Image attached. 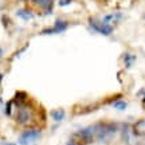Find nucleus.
<instances>
[{"mask_svg": "<svg viewBox=\"0 0 145 145\" xmlns=\"http://www.w3.org/2000/svg\"><path fill=\"white\" fill-rule=\"evenodd\" d=\"M36 112L32 105L28 104L27 101L26 104L18 106L16 109V114H15V121L16 124L22 125V126H31L35 122V117H36Z\"/></svg>", "mask_w": 145, "mask_h": 145, "instance_id": "nucleus-1", "label": "nucleus"}, {"mask_svg": "<svg viewBox=\"0 0 145 145\" xmlns=\"http://www.w3.org/2000/svg\"><path fill=\"white\" fill-rule=\"evenodd\" d=\"M120 129V125L113 121H99L95 122V140L106 141L113 137Z\"/></svg>", "mask_w": 145, "mask_h": 145, "instance_id": "nucleus-2", "label": "nucleus"}, {"mask_svg": "<svg viewBox=\"0 0 145 145\" xmlns=\"http://www.w3.org/2000/svg\"><path fill=\"white\" fill-rule=\"evenodd\" d=\"M72 140L78 142L79 145H86V144H91L94 140H95V124H91L86 126V128H82L78 132L74 133V137Z\"/></svg>", "mask_w": 145, "mask_h": 145, "instance_id": "nucleus-3", "label": "nucleus"}, {"mask_svg": "<svg viewBox=\"0 0 145 145\" xmlns=\"http://www.w3.org/2000/svg\"><path fill=\"white\" fill-rule=\"evenodd\" d=\"M89 28L95 34H99L102 36H110L114 32V27L110 26V24H106L101 19H97V18H89Z\"/></svg>", "mask_w": 145, "mask_h": 145, "instance_id": "nucleus-4", "label": "nucleus"}, {"mask_svg": "<svg viewBox=\"0 0 145 145\" xmlns=\"http://www.w3.org/2000/svg\"><path fill=\"white\" fill-rule=\"evenodd\" d=\"M70 24H71V23L69 20L57 19V20L52 23V26L43 28L39 34H40V35H58V34H63V32H66L69 30Z\"/></svg>", "mask_w": 145, "mask_h": 145, "instance_id": "nucleus-5", "label": "nucleus"}, {"mask_svg": "<svg viewBox=\"0 0 145 145\" xmlns=\"http://www.w3.org/2000/svg\"><path fill=\"white\" fill-rule=\"evenodd\" d=\"M40 137H42L40 129L30 128V129H26L24 132H22V135L18 138V142H19V145H31L34 142H36Z\"/></svg>", "mask_w": 145, "mask_h": 145, "instance_id": "nucleus-6", "label": "nucleus"}, {"mask_svg": "<svg viewBox=\"0 0 145 145\" xmlns=\"http://www.w3.org/2000/svg\"><path fill=\"white\" fill-rule=\"evenodd\" d=\"M44 15H51L54 11V0H30Z\"/></svg>", "mask_w": 145, "mask_h": 145, "instance_id": "nucleus-7", "label": "nucleus"}, {"mask_svg": "<svg viewBox=\"0 0 145 145\" xmlns=\"http://www.w3.org/2000/svg\"><path fill=\"white\" fill-rule=\"evenodd\" d=\"M122 18H124V15L121 12H112V14H106L105 16H102L101 20L106 23V24H110V26L114 27L116 24H118L122 20Z\"/></svg>", "mask_w": 145, "mask_h": 145, "instance_id": "nucleus-8", "label": "nucleus"}, {"mask_svg": "<svg viewBox=\"0 0 145 145\" xmlns=\"http://www.w3.org/2000/svg\"><path fill=\"white\" fill-rule=\"evenodd\" d=\"M132 133L136 137H144L145 136V117L137 120L135 124L132 125Z\"/></svg>", "mask_w": 145, "mask_h": 145, "instance_id": "nucleus-9", "label": "nucleus"}, {"mask_svg": "<svg viewBox=\"0 0 145 145\" xmlns=\"http://www.w3.org/2000/svg\"><path fill=\"white\" fill-rule=\"evenodd\" d=\"M16 16L22 19V20L24 22H30L34 18H35V14H34V11L30 10V8H27V7H23V8H19V10H16Z\"/></svg>", "mask_w": 145, "mask_h": 145, "instance_id": "nucleus-10", "label": "nucleus"}, {"mask_svg": "<svg viewBox=\"0 0 145 145\" xmlns=\"http://www.w3.org/2000/svg\"><path fill=\"white\" fill-rule=\"evenodd\" d=\"M136 61H137V55L130 51H126L122 54V63H124L125 69H132L135 66Z\"/></svg>", "mask_w": 145, "mask_h": 145, "instance_id": "nucleus-11", "label": "nucleus"}, {"mask_svg": "<svg viewBox=\"0 0 145 145\" xmlns=\"http://www.w3.org/2000/svg\"><path fill=\"white\" fill-rule=\"evenodd\" d=\"M108 105H110L112 108H114L116 110H120V112H124V110H126V109H128V102H126L125 99L121 98V95H118V97H114V98L112 99Z\"/></svg>", "mask_w": 145, "mask_h": 145, "instance_id": "nucleus-12", "label": "nucleus"}, {"mask_svg": "<svg viewBox=\"0 0 145 145\" xmlns=\"http://www.w3.org/2000/svg\"><path fill=\"white\" fill-rule=\"evenodd\" d=\"M50 117H51L55 122H61V121H63L65 120V117H66V113H65V110L63 109H52L51 112H50Z\"/></svg>", "mask_w": 145, "mask_h": 145, "instance_id": "nucleus-13", "label": "nucleus"}, {"mask_svg": "<svg viewBox=\"0 0 145 145\" xmlns=\"http://www.w3.org/2000/svg\"><path fill=\"white\" fill-rule=\"evenodd\" d=\"M12 106H14V101L12 99L5 104V114L7 116H12Z\"/></svg>", "mask_w": 145, "mask_h": 145, "instance_id": "nucleus-14", "label": "nucleus"}, {"mask_svg": "<svg viewBox=\"0 0 145 145\" xmlns=\"http://www.w3.org/2000/svg\"><path fill=\"white\" fill-rule=\"evenodd\" d=\"M72 3V0H59L58 1V5L59 7H67V5H70Z\"/></svg>", "mask_w": 145, "mask_h": 145, "instance_id": "nucleus-15", "label": "nucleus"}, {"mask_svg": "<svg viewBox=\"0 0 145 145\" xmlns=\"http://www.w3.org/2000/svg\"><path fill=\"white\" fill-rule=\"evenodd\" d=\"M137 95L141 97V101H142V104L145 105V89H140L138 93H137Z\"/></svg>", "mask_w": 145, "mask_h": 145, "instance_id": "nucleus-16", "label": "nucleus"}, {"mask_svg": "<svg viewBox=\"0 0 145 145\" xmlns=\"http://www.w3.org/2000/svg\"><path fill=\"white\" fill-rule=\"evenodd\" d=\"M7 7V0H0V10H4Z\"/></svg>", "mask_w": 145, "mask_h": 145, "instance_id": "nucleus-17", "label": "nucleus"}, {"mask_svg": "<svg viewBox=\"0 0 145 145\" xmlns=\"http://www.w3.org/2000/svg\"><path fill=\"white\" fill-rule=\"evenodd\" d=\"M66 145H79V144H78V142H75L74 140H71V141H69V142H67Z\"/></svg>", "mask_w": 145, "mask_h": 145, "instance_id": "nucleus-18", "label": "nucleus"}, {"mask_svg": "<svg viewBox=\"0 0 145 145\" xmlns=\"http://www.w3.org/2000/svg\"><path fill=\"white\" fill-rule=\"evenodd\" d=\"M3 78H4V75H3V72L0 71V85H1V82H3Z\"/></svg>", "mask_w": 145, "mask_h": 145, "instance_id": "nucleus-19", "label": "nucleus"}, {"mask_svg": "<svg viewBox=\"0 0 145 145\" xmlns=\"http://www.w3.org/2000/svg\"><path fill=\"white\" fill-rule=\"evenodd\" d=\"M3 54H4V51H3V48L0 47V59H1V57H3Z\"/></svg>", "mask_w": 145, "mask_h": 145, "instance_id": "nucleus-20", "label": "nucleus"}, {"mask_svg": "<svg viewBox=\"0 0 145 145\" xmlns=\"http://www.w3.org/2000/svg\"><path fill=\"white\" fill-rule=\"evenodd\" d=\"M3 145H16V144H14V142H4Z\"/></svg>", "mask_w": 145, "mask_h": 145, "instance_id": "nucleus-21", "label": "nucleus"}, {"mask_svg": "<svg viewBox=\"0 0 145 145\" xmlns=\"http://www.w3.org/2000/svg\"><path fill=\"white\" fill-rule=\"evenodd\" d=\"M19 1H30V0H19Z\"/></svg>", "mask_w": 145, "mask_h": 145, "instance_id": "nucleus-22", "label": "nucleus"}]
</instances>
